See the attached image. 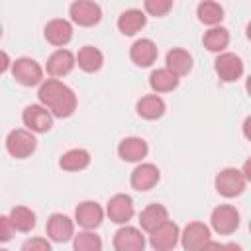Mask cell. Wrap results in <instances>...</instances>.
<instances>
[{
	"instance_id": "cell-1",
	"label": "cell",
	"mask_w": 251,
	"mask_h": 251,
	"mask_svg": "<svg viewBox=\"0 0 251 251\" xmlns=\"http://www.w3.org/2000/svg\"><path fill=\"white\" fill-rule=\"evenodd\" d=\"M39 104L45 106L53 118H69L76 110V94L59 78H47L39 84Z\"/></svg>"
},
{
	"instance_id": "cell-2",
	"label": "cell",
	"mask_w": 251,
	"mask_h": 251,
	"mask_svg": "<svg viewBox=\"0 0 251 251\" xmlns=\"http://www.w3.org/2000/svg\"><path fill=\"white\" fill-rule=\"evenodd\" d=\"M10 71H12L14 80L20 82L22 86H37L43 82V69L31 57H20L12 61Z\"/></svg>"
},
{
	"instance_id": "cell-3",
	"label": "cell",
	"mask_w": 251,
	"mask_h": 251,
	"mask_svg": "<svg viewBox=\"0 0 251 251\" xmlns=\"http://www.w3.org/2000/svg\"><path fill=\"white\" fill-rule=\"evenodd\" d=\"M35 147H37L35 135L29 129H24V127L12 129L8 133V137H6V151L14 159H27V157H31Z\"/></svg>"
},
{
	"instance_id": "cell-4",
	"label": "cell",
	"mask_w": 251,
	"mask_h": 251,
	"mask_svg": "<svg viewBox=\"0 0 251 251\" xmlns=\"http://www.w3.org/2000/svg\"><path fill=\"white\" fill-rule=\"evenodd\" d=\"M245 184H247V180H245L243 173L239 169H233V167L220 171L216 176V190L226 198L239 196L245 190Z\"/></svg>"
},
{
	"instance_id": "cell-5",
	"label": "cell",
	"mask_w": 251,
	"mask_h": 251,
	"mask_svg": "<svg viewBox=\"0 0 251 251\" xmlns=\"http://www.w3.org/2000/svg\"><path fill=\"white\" fill-rule=\"evenodd\" d=\"M22 120H24L25 129H29L31 133H45V131H49L53 127V116L41 104L25 106V110L22 114Z\"/></svg>"
},
{
	"instance_id": "cell-6",
	"label": "cell",
	"mask_w": 251,
	"mask_h": 251,
	"mask_svg": "<svg viewBox=\"0 0 251 251\" xmlns=\"http://www.w3.org/2000/svg\"><path fill=\"white\" fill-rule=\"evenodd\" d=\"M210 224H212L214 231H218L222 235H229L239 227V212L235 210V206L220 204L218 208L212 210Z\"/></svg>"
},
{
	"instance_id": "cell-7",
	"label": "cell",
	"mask_w": 251,
	"mask_h": 251,
	"mask_svg": "<svg viewBox=\"0 0 251 251\" xmlns=\"http://www.w3.org/2000/svg\"><path fill=\"white\" fill-rule=\"evenodd\" d=\"M178 237H180L178 226L167 220L163 226H159L149 233V243L155 251H173L178 245Z\"/></svg>"
},
{
	"instance_id": "cell-8",
	"label": "cell",
	"mask_w": 251,
	"mask_h": 251,
	"mask_svg": "<svg viewBox=\"0 0 251 251\" xmlns=\"http://www.w3.org/2000/svg\"><path fill=\"white\" fill-rule=\"evenodd\" d=\"M210 227L202 222H190L178 237V243L182 245L184 251H200L208 241H210Z\"/></svg>"
},
{
	"instance_id": "cell-9",
	"label": "cell",
	"mask_w": 251,
	"mask_h": 251,
	"mask_svg": "<svg viewBox=\"0 0 251 251\" xmlns=\"http://www.w3.org/2000/svg\"><path fill=\"white\" fill-rule=\"evenodd\" d=\"M216 75L224 82H235L243 75V61L235 53H220L214 61Z\"/></svg>"
},
{
	"instance_id": "cell-10",
	"label": "cell",
	"mask_w": 251,
	"mask_h": 251,
	"mask_svg": "<svg viewBox=\"0 0 251 251\" xmlns=\"http://www.w3.org/2000/svg\"><path fill=\"white\" fill-rule=\"evenodd\" d=\"M69 14H71V20L75 24L84 25V27L96 25L102 20V8L96 2H90V0H76V2H73L71 8H69Z\"/></svg>"
},
{
	"instance_id": "cell-11",
	"label": "cell",
	"mask_w": 251,
	"mask_h": 251,
	"mask_svg": "<svg viewBox=\"0 0 251 251\" xmlns=\"http://www.w3.org/2000/svg\"><path fill=\"white\" fill-rule=\"evenodd\" d=\"M45 231H47V237L55 243H65L69 239L75 237V224L69 216L65 214H51L49 220H47V226H45Z\"/></svg>"
},
{
	"instance_id": "cell-12",
	"label": "cell",
	"mask_w": 251,
	"mask_h": 251,
	"mask_svg": "<svg viewBox=\"0 0 251 251\" xmlns=\"http://www.w3.org/2000/svg\"><path fill=\"white\" fill-rule=\"evenodd\" d=\"M106 214H108V218L114 224H127L133 218V214H135L131 196H127V194H114L108 200Z\"/></svg>"
},
{
	"instance_id": "cell-13",
	"label": "cell",
	"mask_w": 251,
	"mask_h": 251,
	"mask_svg": "<svg viewBox=\"0 0 251 251\" xmlns=\"http://www.w3.org/2000/svg\"><path fill=\"white\" fill-rule=\"evenodd\" d=\"M114 249L116 251H145V235L137 227L124 226L114 235Z\"/></svg>"
},
{
	"instance_id": "cell-14",
	"label": "cell",
	"mask_w": 251,
	"mask_h": 251,
	"mask_svg": "<svg viewBox=\"0 0 251 251\" xmlns=\"http://www.w3.org/2000/svg\"><path fill=\"white\" fill-rule=\"evenodd\" d=\"M102 220H104V210H102L100 204H96L92 200L80 202L75 210V222L84 229L92 231L94 227H98L102 224Z\"/></svg>"
},
{
	"instance_id": "cell-15",
	"label": "cell",
	"mask_w": 251,
	"mask_h": 251,
	"mask_svg": "<svg viewBox=\"0 0 251 251\" xmlns=\"http://www.w3.org/2000/svg\"><path fill=\"white\" fill-rule=\"evenodd\" d=\"M159 178H161V173L153 163H141V165H137L133 169L129 182H131V186L135 190L145 192V190H151L159 182Z\"/></svg>"
},
{
	"instance_id": "cell-16",
	"label": "cell",
	"mask_w": 251,
	"mask_h": 251,
	"mask_svg": "<svg viewBox=\"0 0 251 251\" xmlns=\"http://www.w3.org/2000/svg\"><path fill=\"white\" fill-rule=\"evenodd\" d=\"M45 39L51 45L63 49L73 39V25H71V22L63 20V18H55V20L47 22V25H45Z\"/></svg>"
},
{
	"instance_id": "cell-17",
	"label": "cell",
	"mask_w": 251,
	"mask_h": 251,
	"mask_svg": "<svg viewBox=\"0 0 251 251\" xmlns=\"http://www.w3.org/2000/svg\"><path fill=\"white\" fill-rule=\"evenodd\" d=\"M75 65H76V61H75V53L73 51H69V49H57L47 59L45 69H47V73L53 78H59V76L69 75L75 69Z\"/></svg>"
},
{
	"instance_id": "cell-18",
	"label": "cell",
	"mask_w": 251,
	"mask_h": 251,
	"mask_svg": "<svg viewBox=\"0 0 251 251\" xmlns=\"http://www.w3.org/2000/svg\"><path fill=\"white\" fill-rule=\"evenodd\" d=\"M157 55H159V51H157L155 41L147 39V37L137 39L129 49V57L137 67H151L157 61Z\"/></svg>"
},
{
	"instance_id": "cell-19",
	"label": "cell",
	"mask_w": 251,
	"mask_h": 251,
	"mask_svg": "<svg viewBox=\"0 0 251 251\" xmlns=\"http://www.w3.org/2000/svg\"><path fill=\"white\" fill-rule=\"evenodd\" d=\"M147 153H149V145L143 137H126L118 145V155L129 163H137L145 159Z\"/></svg>"
},
{
	"instance_id": "cell-20",
	"label": "cell",
	"mask_w": 251,
	"mask_h": 251,
	"mask_svg": "<svg viewBox=\"0 0 251 251\" xmlns=\"http://www.w3.org/2000/svg\"><path fill=\"white\" fill-rule=\"evenodd\" d=\"M167 220H169V210L163 204H149L139 214V226L147 233H151L153 229H157L159 226H163Z\"/></svg>"
},
{
	"instance_id": "cell-21",
	"label": "cell",
	"mask_w": 251,
	"mask_h": 251,
	"mask_svg": "<svg viewBox=\"0 0 251 251\" xmlns=\"http://www.w3.org/2000/svg\"><path fill=\"white\" fill-rule=\"evenodd\" d=\"M145 24H147V16L139 8H129V10L122 12L118 18V29L124 35H135L139 29L145 27Z\"/></svg>"
},
{
	"instance_id": "cell-22",
	"label": "cell",
	"mask_w": 251,
	"mask_h": 251,
	"mask_svg": "<svg viewBox=\"0 0 251 251\" xmlns=\"http://www.w3.org/2000/svg\"><path fill=\"white\" fill-rule=\"evenodd\" d=\"M165 63H167V69L171 73H175L178 78L192 71V55L186 49H182V47H173L167 53Z\"/></svg>"
},
{
	"instance_id": "cell-23",
	"label": "cell",
	"mask_w": 251,
	"mask_h": 251,
	"mask_svg": "<svg viewBox=\"0 0 251 251\" xmlns=\"http://www.w3.org/2000/svg\"><path fill=\"white\" fill-rule=\"evenodd\" d=\"M75 61L76 65L84 71V73H96L102 69L104 65V55L98 47H92V45H84L78 49V53L75 55Z\"/></svg>"
},
{
	"instance_id": "cell-24",
	"label": "cell",
	"mask_w": 251,
	"mask_h": 251,
	"mask_svg": "<svg viewBox=\"0 0 251 251\" xmlns=\"http://www.w3.org/2000/svg\"><path fill=\"white\" fill-rule=\"evenodd\" d=\"M135 108H137V114L143 120H159L165 114L167 104L159 94H147V96H141L137 100Z\"/></svg>"
},
{
	"instance_id": "cell-25",
	"label": "cell",
	"mask_w": 251,
	"mask_h": 251,
	"mask_svg": "<svg viewBox=\"0 0 251 251\" xmlns=\"http://www.w3.org/2000/svg\"><path fill=\"white\" fill-rule=\"evenodd\" d=\"M178 80H180V78H178L175 73H171L167 67H163V69H157V71L151 73V76H149V86L153 88V92L161 94V92H171V90H175V88L178 86Z\"/></svg>"
},
{
	"instance_id": "cell-26",
	"label": "cell",
	"mask_w": 251,
	"mask_h": 251,
	"mask_svg": "<svg viewBox=\"0 0 251 251\" xmlns=\"http://www.w3.org/2000/svg\"><path fill=\"white\" fill-rule=\"evenodd\" d=\"M90 165V153L86 151V149H69L67 153H63L61 155V159H59V167L63 169V171H71V173H75V171H82V169H86Z\"/></svg>"
},
{
	"instance_id": "cell-27",
	"label": "cell",
	"mask_w": 251,
	"mask_h": 251,
	"mask_svg": "<svg viewBox=\"0 0 251 251\" xmlns=\"http://www.w3.org/2000/svg\"><path fill=\"white\" fill-rule=\"evenodd\" d=\"M10 222L14 226L16 231H22V233H27L35 227V212L29 210L27 206H14L10 210Z\"/></svg>"
},
{
	"instance_id": "cell-28",
	"label": "cell",
	"mask_w": 251,
	"mask_h": 251,
	"mask_svg": "<svg viewBox=\"0 0 251 251\" xmlns=\"http://www.w3.org/2000/svg\"><path fill=\"white\" fill-rule=\"evenodd\" d=\"M202 43L208 51L212 53H222L227 43H229V31L222 25H216V27H210L204 35H202Z\"/></svg>"
},
{
	"instance_id": "cell-29",
	"label": "cell",
	"mask_w": 251,
	"mask_h": 251,
	"mask_svg": "<svg viewBox=\"0 0 251 251\" xmlns=\"http://www.w3.org/2000/svg\"><path fill=\"white\" fill-rule=\"evenodd\" d=\"M196 14H198V20L202 24L212 25V27H216L224 20V8L218 2H212V0L200 2L198 8H196Z\"/></svg>"
},
{
	"instance_id": "cell-30",
	"label": "cell",
	"mask_w": 251,
	"mask_h": 251,
	"mask_svg": "<svg viewBox=\"0 0 251 251\" xmlns=\"http://www.w3.org/2000/svg\"><path fill=\"white\" fill-rule=\"evenodd\" d=\"M75 251H102V239L90 229H84L73 237Z\"/></svg>"
},
{
	"instance_id": "cell-31",
	"label": "cell",
	"mask_w": 251,
	"mask_h": 251,
	"mask_svg": "<svg viewBox=\"0 0 251 251\" xmlns=\"http://www.w3.org/2000/svg\"><path fill=\"white\" fill-rule=\"evenodd\" d=\"M145 12L149 16H155V18H163L169 14V10L173 8V2L171 0H145L143 4Z\"/></svg>"
},
{
	"instance_id": "cell-32",
	"label": "cell",
	"mask_w": 251,
	"mask_h": 251,
	"mask_svg": "<svg viewBox=\"0 0 251 251\" xmlns=\"http://www.w3.org/2000/svg\"><path fill=\"white\" fill-rule=\"evenodd\" d=\"M22 251H53L45 237H31L22 245Z\"/></svg>"
},
{
	"instance_id": "cell-33",
	"label": "cell",
	"mask_w": 251,
	"mask_h": 251,
	"mask_svg": "<svg viewBox=\"0 0 251 251\" xmlns=\"http://www.w3.org/2000/svg\"><path fill=\"white\" fill-rule=\"evenodd\" d=\"M14 231H16V229H14L12 222H10V218L0 214V243L10 241V239L14 237Z\"/></svg>"
},
{
	"instance_id": "cell-34",
	"label": "cell",
	"mask_w": 251,
	"mask_h": 251,
	"mask_svg": "<svg viewBox=\"0 0 251 251\" xmlns=\"http://www.w3.org/2000/svg\"><path fill=\"white\" fill-rule=\"evenodd\" d=\"M10 67H12V61H10L8 53L0 49V75H2V73H6V71H8Z\"/></svg>"
},
{
	"instance_id": "cell-35",
	"label": "cell",
	"mask_w": 251,
	"mask_h": 251,
	"mask_svg": "<svg viewBox=\"0 0 251 251\" xmlns=\"http://www.w3.org/2000/svg\"><path fill=\"white\" fill-rule=\"evenodd\" d=\"M200 251H224V243H218V241H208Z\"/></svg>"
},
{
	"instance_id": "cell-36",
	"label": "cell",
	"mask_w": 251,
	"mask_h": 251,
	"mask_svg": "<svg viewBox=\"0 0 251 251\" xmlns=\"http://www.w3.org/2000/svg\"><path fill=\"white\" fill-rule=\"evenodd\" d=\"M224 251H243V249H241V245H237V243H226V245H224Z\"/></svg>"
},
{
	"instance_id": "cell-37",
	"label": "cell",
	"mask_w": 251,
	"mask_h": 251,
	"mask_svg": "<svg viewBox=\"0 0 251 251\" xmlns=\"http://www.w3.org/2000/svg\"><path fill=\"white\" fill-rule=\"evenodd\" d=\"M0 37H2V25H0Z\"/></svg>"
},
{
	"instance_id": "cell-38",
	"label": "cell",
	"mask_w": 251,
	"mask_h": 251,
	"mask_svg": "<svg viewBox=\"0 0 251 251\" xmlns=\"http://www.w3.org/2000/svg\"><path fill=\"white\" fill-rule=\"evenodd\" d=\"M0 251H8V249H0Z\"/></svg>"
}]
</instances>
